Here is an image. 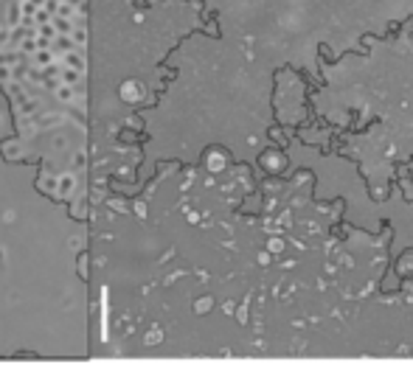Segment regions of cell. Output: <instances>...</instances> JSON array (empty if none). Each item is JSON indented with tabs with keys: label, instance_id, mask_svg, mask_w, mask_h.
Returning <instances> with one entry per match:
<instances>
[{
	"label": "cell",
	"instance_id": "obj_12",
	"mask_svg": "<svg viewBox=\"0 0 413 387\" xmlns=\"http://www.w3.org/2000/svg\"><path fill=\"white\" fill-rule=\"evenodd\" d=\"M40 188H43V191H53V180H51V177H45V180L40 182Z\"/></svg>",
	"mask_w": 413,
	"mask_h": 387
},
{
	"label": "cell",
	"instance_id": "obj_14",
	"mask_svg": "<svg viewBox=\"0 0 413 387\" xmlns=\"http://www.w3.org/2000/svg\"><path fill=\"white\" fill-rule=\"evenodd\" d=\"M3 28H6V26H3V23H0V31H3Z\"/></svg>",
	"mask_w": 413,
	"mask_h": 387
},
{
	"label": "cell",
	"instance_id": "obj_10",
	"mask_svg": "<svg viewBox=\"0 0 413 387\" xmlns=\"http://www.w3.org/2000/svg\"><path fill=\"white\" fill-rule=\"evenodd\" d=\"M70 37H73V43L79 45V48H85V45H87V31H85V26H79V23H76V28H73Z\"/></svg>",
	"mask_w": 413,
	"mask_h": 387
},
{
	"label": "cell",
	"instance_id": "obj_9",
	"mask_svg": "<svg viewBox=\"0 0 413 387\" xmlns=\"http://www.w3.org/2000/svg\"><path fill=\"white\" fill-rule=\"evenodd\" d=\"M37 34H40V37H45V39H53V37H57V26H53V20L51 23H43V26H37Z\"/></svg>",
	"mask_w": 413,
	"mask_h": 387
},
{
	"label": "cell",
	"instance_id": "obj_1",
	"mask_svg": "<svg viewBox=\"0 0 413 387\" xmlns=\"http://www.w3.org/2000/svg\"><path fill=\"white\" fill-rule=\"evenodd\" d=\"M73 48H79V45L73 43V37H70V34H57V37H53V43H51V51L57 53V56H65V53L73 51Z\"/></svg>",
	"mask_w": 413,
	"mask_h": 387
},
{
	"label": "cell",
	"instance_id": "obj_5",
	"mask_svg": "<svg viewBox=\"0 0 413 387\" xmlns=\"http://www.w3.org/2000/svg\"><path fill=\"white\" fill-rule=\"evenodd\" d=\"M59 79H62L65 85H79V79H82V70L68 68V65L62 62V70H59Z\"/></svg>",
	"mask_w": 413,
	"mask_h": 387
},
{
	"label": "cell",
	"instance_id": "obj_7",
	"mask_svg": "<svg viewBox=\"0 0 413 387\" xmlns=\"http://www.w3.org/2000/svg\"><path fill=\"white\" fill-rule=\"evenodd\" d=\"M17 48H20V53H26V56H34V53L40 51V43H37V34H31V37H26L23 39L20 45H17Z\"/></svg>",
	"mask_w": 413,
	"mask_h": 387
},
{
	"label": "cell",
	"instance_id": "obj_13",
	"mask_svg": "<svg viewBox=\"0 0 413 387\" xmlns=\"http://www.w3.org/2000/svg\"><path fill=\"white\" fill-rule=\"evenodd\" d=\"M31 3H37V6H45V0H31Z\"/></svg>",
	"mask_w": 413,
	"mask_h": 387
},
{
	"label": "cell",
	"instance_id": "obj_2",
	"mask_svg": "<svg viewBox=\"0 0 413 387\" xmlns=\"http://www.w3.org/2000/svg\"><path fill=\"white\" fill-rule=\"evenodd\" d=\"M85 48H73V51H68L65 56H59L68 68H76V70H85V53H82Z\"/></svg>",
	"mask_w": 413,
	"mask_h": 387
},
{
	"label": "cell",
	"instance_id": "obj_11",
	"mask_svg": "<svg viewBox=\"0 0 413 387\" xmlns=\"http://www.w3.org/2000/svg\"><path fill=\"white\" fill-rule=\"evenodd\" d=\"M51 20H53V14L45 9V6H40L37 14H34V26H43V23H51Z\"/></svg>",
	"mask_w": 413,
	"mask_h": 387
},
{
	"label": "cell",
	"instance_id": "obj_6",
	"mask_svg": "<svg viewBox=\"0 0 413 387\" xmlns=\"http://www.w3.org/2000/svg\"><path fill=\"white\" fill-rule=\"evenodd\" d=\"M34 118H37V129H48V127L62 124V115H57V112H45V115H34Z\"/></svg>",
	"mask_w": 413,
	"mask_h": 387
},
{
	"label": "cell",
	"instance_id": "obj_8",
	"mask_svg": "<svg viewBox=\"0 0 413 387\" xmlns=\"http://www.w3.org/2000/svg\"><path fill=\"white\" fill-rule=\"evenodd\" d=\"M53 93H57V98H59V101H65V104L76 101V90H73V85H65V82H62V85H59Z\"/></svg>",
	"mask_w": 413,
	"mask_h": 387
},
{
	"label": "cell",
	"instance_id": "obj_3",
	"mask_svg": "<svg viewBox=\"0 0 413 387\" xmlns=\"http://www.w3.org/2000/svg\"><path fill=\"white\" fill-rule=\"evenodd\" d=\"M28 59H31V65H37V68H48V65H51V62H57V53H53L51 48H40L37 53H34V56H28Z\"/></svg>",
	"mask_w": 413,
	"mask_h": 387
},
{
	"label": "cell",
	"instance_id": "obj_4",
	"mask_svg": "<svg viewBox=\"0 0 413 387\" xmlns=\"http://www.w3.org/2000/svg\"><path fill=\"white\" fill-rule=\"evenodd\" d=\"M73 191H76V177L73 174H65L57 180V194L59 196H70Z\"/></svg>",
	"mask_w": 413,
	"mask_h": 387
}]
</instances>
